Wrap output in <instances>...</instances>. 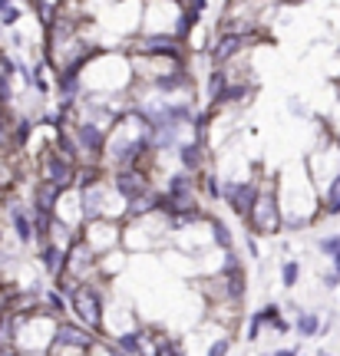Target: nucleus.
I'll return each mask as SVG.
<instances>
[{"mask_svg": "<svg viewBox=\"0 0 340 356\" xmlns=\"http://www.w3.org/2000/svg\"><path fill=\"white\" fill-rule=\"evenodd\" d=\"M281 202H277V175L258 178V198H254L252 211L245 218V228L254 238H275L281 234Z\"/></svg>", "mask_w": 340, "mask_h": 356, "instance_id": "f257e3e1", "label": "nucleus"}, {"mask_svg": "<svg viewBox=\"0 0 340 356\" xmlns=\"http://www.w3.org/2000/svg\"><path fill=\"white\" fill-rule=\"evenodd\" d=\"M66 300H70L76 323H83L93 333H102V323H106V291H102L100 277L76 284V291Z\"/></svg>", "mask_w": 340, "mask_h": 356, "instance_id": "f03ea898", "label": "nucleus"}, {"mask_svg": "<svg viewBox=\"0 0 340 356\" xmlns=\"http://www.w3.org/2000/svg\"><path fill=\"white\" fill-rule=\"evenodd\" d=\"M100 337L93 330H86L83 323H73V320H56V330H53V340L47 346V356H89L93 343Z\"/></svg>", "mask_w": 340, "mask_h": 356, "instance_id": "7ed1b4c3", "label": "nucleus"}, {"mask_svg": "<svg viewBox=\"0 0 340 356\" xmlns=\"http://www.w3.org/2000/svg\"><path fill=\"white\" fill-rule=\"evenodd\" d=\"M109 132H113V129L100 126V122H93V119H73V122H70V136H73L76 149H79V162H100L102 165Z\"/></svg>", "mask_w": 340, "mask_h": 356, "instance_id": "20e7f679", "label": "nucleus"}, {"mask_svg": "<svg viewBox=\"0 0 340 356\" xmlns=\"http://www.w3.org/2000/svg\"><path fill=\"white\" fill-rule=\"evenodd\" d=\"M40 181H47L53 188L60 191H70L76 185V162L73 159H66L56 145H43V155H40Z\"/></svg>", "mask_w": 340, "mask_h": 356, "instance_id": "39448f33", "label": "nucleus"}, {"mask_svg": "<svg viewBox=\"0 0 340 356\" xmlns=\"http://www.w3.org/2000/svg\"><path fill=\"white\" fill-rule=\"evenodd\" d=\"M109 185L113 191L123 198V204H132V202H142V198H149L155 185H152L149 172H142V168H109Z\"/></svg>", "mask_w": 340, "mask_h": 356, "instance_id": "423d86ee", "label": "nucleus"}, {"mask_svg": "<svg viewBox=\"0 0 340 356\" xmlns=\"http://www.w3.org/2000/svg\"><path fill=\"white\" fill-rule=\"evenodd\" d=\"M254 198H258V175L254 178H222V202L235 218H248Z\"/></svg>", "mask_w": 340, "mask_h": 356, "instance_id": "0eeeda50", "label": "nucleus"}, {"mask_svg": "<svg viewBox=\"0 0 340 356\" xmlns=\"http://www.w3.org/2000/svg\"><path fill=\"white\" fill-rule=\"evenodd\" d=\"M136 53L169 60V63H182V40L176 33H149V37H142L136 43Z\"/></svg>", "mask_w": 340, "mask_h": 356, "instance_id": "6e6552de", "label": "nucleus"}, {"mask_svg": "<svg viewBox=\"0 0 340 356\" xmlns=\"http://www.w3.org/2000/svg\"><path fill=\"white\" fill-rule=\"evenodd\" d=\"M172 155H176V165L182 172H189V175H199L202 168H208V149L199 139H182Z\"/></svg>", "mask_w": 340, "mask_h": 356, "instance_id": "1a4fd4ad", "label": "nucleus"}, {"mask_svg": "<svg viewBox=\"0 0 340 356\" xmlns=\"http://www.w3.org/2000/svg\"><path fill=\"white\" fill-rule=\"evenodd\" d=\"M7 211V221H10V231L20 248H30L33 244V218H30V204L24 202H7L3 204Z\"/></svg>", "mask_w": 340, "mask_h": 356, "instance_id": "9d476101", "label": "nucleus"}, {"mask_svg": "<svg viewBox=\"0 0 340 356\" xmlns=\"http://www.w3.org/2000/svg\"><path fill=\"white\" fill-rule=\"evenodd\" d=\"M248 40H252V33H231V30H225L222 37L215 40V47H208L215 66H228L241 53V47H245Z\"/></svg>", "mask_w": 340, "mask_h": 356, "instance_id": "9b49d317", "label": "nucleus"}, {"mask_svg": "<svg viewBox=\"0 0 340 356\" xmlns=\"http://www.w3.org/2000/svg\"><path fill=\"white\" fill-rule=\"evenodd\" d=\"M37 261H40V267L47 270V277L56 280L66 270V248L56 241H47L43 248H37Z\"/></svg>", "mask_w": 340, "mask_h": 356, "instance_id": "f8f14e48", "label": "nucleus"}, {"mask_svg": "<svg viewBox=\"0 0 340 356\" xmlns=\"http://www.w3.org/2000/svg\"><path fill=\"white\" fill-rule=\"evenodd\" d=\"M320 310H298L294 314V323H291V330L298 333V340H317L320 337Z\"/></svg>", "mask_w": 340, "mask_h": 356, "instance_id": "ddd939ff", "label": "nucleus"}, {"mask_svg": "<svg viewBox=\"0 0 340 356\" xmlns=\"http://www.w3.org/2000/svg\"><path fill=\"white\" fill-rule=\"evenodd\" d=\"M60 195L63 191L53 188V185H47V181H33V195H30V208H37V211H56V204H60Z\"/></svg>", "mask_w": 340, "mask_h": 356, "instance_id": "4468645a", "label": "nucleus"}, {"mask_svg": "<svg viewBox=\"0 0 340 356\" xmlns=\"http://www.w3.org/2000/svg\"><path fill=\"white\" fill-rule=\"evenodd\" d=\"M205 228H208V238L215 241V248H218V251L235 248V234H231V228L225 225V218L212 215V211H205Z\"/></svg>", "mask_w": 340, "mask_h": 356, "instance_id": "2eb2a0df", "label": "nucleus"}, {"mask_svg": "<svg viewBox=\"0 0 340 356\" xmlns=\"http://www.w3.org/2000/svg\"><path fill=\"white\" fill-rule=\"evenodd\" d=\"M33 129H37V122H33L30 115H17V119H13L10 122V152H24L30 136H33Z\"/></svg>", "mask_w": 340, "mask_h": 356, "instance_id": "dca6fc26", "label": "nucleus"}, {"mask_svg": "<svg viewBox=\"0 0 340 356\" xmlns=\"http://www.w3.org/2000/svg\"><path fill=\"white\" fill-rule=\"evenodd\" d=\"M40 307H43L53 320H66V317H70V300H66L56 287H47V291L40 293Z\"/></svg>", "mask_w": 340, "mask_h": 356, "instance_id": "f3484780", "label": "nucleus"}, {"mask_svg": "<svg viewBox=\"0 0 340 356\" xmlns=\"http://www.w3.org/2000/svg\"><path fill=\"white\" fill-rule=\"evenodd\" d=\"M195 181H199V195H205V198H208L212 204L222 202V175H218V172H215L212 165L202 168Z\"/></svg>", "mask_w": 340, "mask_h": 356, "instance_id": "a211bd4d", "label": "nucleus"}, {"mask_svg": "<svg viewBox=\"0 0 340 356\" xmlns=\"http://www.w3.org/2000/svg\"><path fill=\"white\" fill-rule=\"evenodd\" d=\"M301 261H298V257H284V261H281V270H277V277H281V287H284V291H294V287H298V284H301Z\"/></svg>", "mask_w": 340, "mask_h": 356, "instance_id": "6ab92c4d", "label": "nucleus"}, {"mask_svg": "<svg viewBox=\"0 0 340 356\" xmlns=\"http://www.w3.org/2000/svg\"><path fill=\"white\" fill-rule=\"evenodd\" d=\"M228 86V66H215L212 73H208V83H205V96H208V106H212L218 96H222V89Z\"/></svg>", "mask_w": 340, "mask_h": 356, "instance_id": "aec40b11", "label": "nucleus"}, {"mask_svg": "<svg viewBox=\"0 0 340 356\" xmlns=\"http://www.w3.org/2000/svg\"><path fill=\"white\" fill-rule=\"evenodd\" d=\"M152 356H185L182 353V340H176V337L155 340V343H152Z\"/></svg>", "mask_w": 340, "mask_h": 356, "instance_id": "412c9836", "label": "nucleus"}, {"mask_svg": "<svg viewBox=\"0 0 340 356\" xmlns=\"http://www.w3.org/2000/svg\"><path fill=\"white\" fill-rule=\"evenodd\" d=\"M261 333H265V320L254 310V314H248V323H245V340H248V343H258Z\"/></svg>", "mask_w": 340, "mask_h": 356, "instance_id": "4be33fe9", "label": "nucleus"}, {"mask_svg": "<svg viewBox=\"0 0 340 356\" xmlns=\"http://www.w3.org/2000/svg\"><path fill=\"white\" fill-rule=\"evenodd\" d=\"M337 248H340V231H334V234H320V238H317V251H320L324 257H330Z\"/></svg>", "mask_w": 340, "mask_h": 356, "instance_id": "5701e85b", "label": "nucleus"}, {"mask_svg": "<svg viewBox=\"0 0 340 356\" xmlns=\"http://www.w3.org/2000/svg\"><path fill=\"white\" fill-rule=\"evenodd\" d=\"M258 314H261V320H265V327H275L277 320L284 317V307H281V304H275V300H271V304H265V307H261V310H258Z\"/></svg>", "mask_w": 340, "mask_h": 356, "instance_id": "b1692460", "label": "nucleus"}, {"mask_svg": "<svg viewBox=\"0 0 340 356\" xmlns=\"http://www.w3.org/2000/svg\"><path fill=\"white\" fill-rule=\"evenodd\" d=\"M231 343H235L231 337H218V340L205 350V356H228V353H231Z\"/></svg>", "mask_w": 340, "mask_h": 356, "instance_id": "393cba45", "label": "nucleus"}, {"mask_svg": "<svg viewBox=\"0 0 340 356\" xmlns=\"http://www.w3.org/2000/svg\"><path fill=\"white\" fill-rule=\"evenodd\" d=\"M245 251H248V257H252V261H261V244H258V238H254V234H248V231H245Z\"/></svg>", "mask_w": 340, "mask_h": 356, "instance_id": "a878e982", "label": "nucleus"}, {"mask_svg": "<svg viewBox=\"0 0 340 356\" xmlns=\"http://www.w3.org/2000/svg\"><path fill=\"white\" fill-rule=\"evenodd\" d=\"M320 284H324V291H340V274L330 267V270H324V274H320Z\"/></svg>", "mask_w": 340, "mask_h": 356, "instance_id": "bb28decb", "label": "nucleus"}, {"mask_svg": "<svg viewBox=\"0 0 340 356\" xmlns=\"http://www.w3.org/2000/svg\"><path fill=\"white\" fill-rule=\"evenodd\" d=\"M288 113H291V115H298V119H311V113L304 109V102L298 99V96H291V99H288Z\"/></svg>", "mask_w": 340, "mask_h": 356, "instance_id": "cd10ccee", "label": "nucleus"}, {"mask_svg": "<svg viewBox=\"0 0 340 356\" xmlns=\"http://www.w3.org/2000/svg\"><path fill=\"white\" fill-rule=\"evenodd\" d=\"M0 17H3V20H0V24H3V26H13V24H17V20H20V10H17V7H10V10H3V13H0Z\"/></svg>", "mask_w": 340, "mask_h": 356, "instance_id": "c85d7f7f", "label": "nucleus"}, {"mask_svg": "<svg viewBox=\"0 0 340 356\" xmlns=\"http://www.w3.org/2000/svg\"><path fill=\"white\" fill-rule=\"evenodd\" d=\"M271 330H275V333H281V337H284V333H291V320H288V317H281V320H277V323H275V327H271Z\"/></svg>", "mask_w": 340, "mask_h": 356, "instance_id": "c756f323", "label": "nucleus"}, {"mask_svg": "<svg viewBox=\"0 0 340 356\" xmlns=\"http://www.w3.org/2000/svg\"><path fill=\"white\" fill-rule=\"evenodd\" d=\"M301 350L298 346H281V350H275V353H265V356H298Z\"/></svg>", "mask_w": 340, "mask_h": 356, "instance_id": "7c9ffc66", "label": "nucleus"}, {"mask_svg": "<svg viewBox=\"0 0 340 356\" xmlns=\"http://www.w3.org/2000/svg\"><path fill=\"white\" fill-rule=\"evenodd\" d=\"M327 261H330V267H334V270H337V274H340V248H337V251H334V254L327 257Z\"/></svg>", "mask_w": 340, "mask_h": 356, "instance_id": "2f4dec72", "label": "nucleus"}, {"mask_svg": "<svg viewBox=\"0 0 340 356\" xmlns=\"http://www.w3.org/2000/svg\"><path fill=\"white\" fill-rule=\"evenodd\" d=\"M205 7H208V0H192V10H195V13H202Z\"/></svg>", "mask_w": 340, "mask_h": 356, "instance_id": "473e14b6", "label": "nucleus"}, {"mask_svg": "<svg viewBox=\"0 0 340 356\" xmlns=\"http://www.w3.org/2000/svg\"><path fill=\"white\" fill-rule=\"evenodd\" d=\"M10 7H13V0H0V13H3V10H10Z\"/></svg>", "mask_w": 340, "mask_h": 356, "instance_id": "72a5a7b5", "label": "nucleus"}, {"mask_svg": "<svg viewBox=\"0 0 340 356\" xmlns=\"http://www.w3.org/2000/svg\"><path fill=\"white\" fill-rule=\"evenodd\" d=\"M317 356H334V353H330V350H320V353H317Z\"/></svg>", "mask_w": 340, "mask_h": 356, "instance_id": "f704fd0d", "label": "nucleus"}, {"mask_svg": "<svg viewBox=\"0 0 340 356\" xmlns=\"http://www.w3.org/2000/svg\"><path fill=\"white\" fill-rule=\"evenodd\" d=\"M0 248H3V228H0Z\"/></svg>", "mask_w": 340, "mask_h": 356, "instance_id": "c9c22d12", "label": "nucleus"}, {"mask_svg": "<svg viewBox=\"0 0 340 356\" xmlns=\"http://www.w3.org/2000/svg\"><path fill=\"white\" fill-rule=\"evenodd\" d=\"M3 314H7V310H0V323H3Z\"/></svg>", "mask_w": 340, "mask_h": 356, "instance_id": "e433bc0d", "label": "nucleus"}, {"mask_svg": "<svg viewBox=\"0 0 340 356\" xmlns=\"http://www.w3.org/2000/svg\"><path fill=\"white\" fill-rule=\"evenodd\" d=\"M298 356H304V353H298Z\"/></svg>", "mask_w": 340, "mask_h": 356, "instance_id": "4c0bfd02", "label": "nucleus"}]
</instances>
